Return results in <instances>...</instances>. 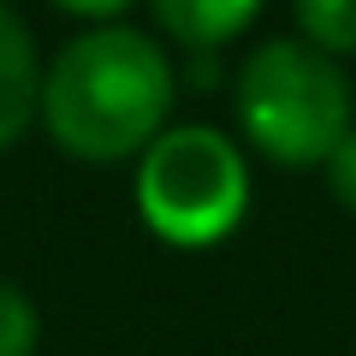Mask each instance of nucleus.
Listing matches in <instances>:
<instances>
[{"label": "nucleus", "instance_id": "0eeeda50", "mask_svg": "<svg viewBox=\"0 0 356 356\" xmlns=\"http://www.w3.org/2000/svg\"><path fill=\"white\" fill-rule=\"evenodd\" d=\"M36 332H42L36 303H30L18 285L0 280V356H30L36 350Z\"/></svg>", "mask_w": 356, "mask_h": 356}, {"label": "nucleus", "instance_id": "f03ea898", "mask_svg": "<svg viewBox=\"0 0 356 356\" xmlns=\"http://www.w3.org/2000/svg\"><path fill=\"white\" fill-rule=\"evenodd\" d=\"M238 119L267 161L327 166L350 137V83L321 48L273 36L238 72Z\"/></svg>", "mask_w": 356, "mask_h": 356}, {"label": "nucleus", "instance_id": "7ed1b4c3", "mask_svg": "<svg viewBox=\"0 0 356 356\" xmlns=\"http://www.w3.org/2000/svg\"><path fill=\"white\" fill-rule=\"evenodd\" d=\"M137 208L166 243H220L250 208V166L214 125H178L143 149Z\"/></svg>", "mask_w": 356, "mask_h": 356}, {"label": "nucleus", "instance_id": "6e6552de", "mask_svg": "<svg viewBox=\"0 0 356 356\" xmlns=\"http://www.w3.org/2000/svg\"><path fill=\"white\" fill-rule=\"evenodd\" d=\"M327 184H332V196H339V202L356 214V125H350V137L332 149V161H327Z\"/></svg>", "mask_w": 356, "mask_h": 356}, {"label": "nucleus", "instance_id": "423d86ee", "mask_svg": "<svg viewBox=\"0 0 356 356\" xmlns=\"http://www.w3.org/2000/svg\"><path fill=\"white\" fill-rule=\"evenodd\" d=\"M297 30L327 60L332 54H356V0H303L297 6Z\"/></svg>", "mask_w": 356, "mask_h": 356}, {"label": "nucleus", "instance_id": "f257e3e1", "mask_svg": "<svg viewBox=\"0 0 356 356\" xmlns=\"http://www.w3.org/2000/svg\"><path fill=\"white\" fill-rule=\"evenodd\" d=\"M166 113H172V60L154 48V36L131 24L72 36L42 77L48 137L77 161L143 154Z\"/></svg>", "mask_w": 356, "mask_h": 356}, {"label": "nucleus", "instance_id": "20e7f679", "mask_svg": "<svg viewBox=\"0 0 356 356\" xmlns=\"http://www.w3.org/2000/svg\"><path fill=\"white\" fill-rule=\"evenodd\" d=\"M42 107V72H36V42L0 6V154L24 137V125Z\"/></svg>", "mask_w": 356, "mask_h": 356}, {"label": "nucleus", "instance_id": "39448f33", "mask_svg": "<svg viewBox=\"0 0 356 356\" xmlns=\"http://www.w3.org/2000/svg\"><path fill=\"white\" fill-rule=\"evenodd\" d=\"M255 13H261L255 0H161L154 24L172 42H184V48H220L238 30H250Z\"/></svg>", "mask_w": 356, "mask_h": 356}]
</instances>
